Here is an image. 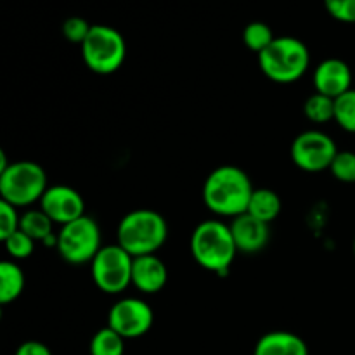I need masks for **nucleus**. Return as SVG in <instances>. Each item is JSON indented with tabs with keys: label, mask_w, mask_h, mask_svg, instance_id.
I'll list each match as a JSON object with an SVG mask.
<instances>
[{
	"label": "nucleus",
	"mask_w": 355,
	"mask_h": 355,
	"mask_svg": "<svg viewBox=\"0 0 355 355\" xmlns=\"http://www.w3.org/2000/svg\"><path fill=\"white\" fill-rule=\"evenodd\" d=\"M255 191L248 173L236 165L217 166L203 184V201L211 214L234 218L246 214Z\"/></svg>",
	"instance_id": "1"
},
{
	"label": "nucleus",
	"mask_w": 355,
	"mask_h": 355,
	"mask_svg": "<svg viewBox=\"0 0 355 355\" xmlns=\"http://www.w3.org/2000/svg\"><path fill=\"white\" fill-rule=\"evenodd\" d=\"M191 253L194 262L210 272L225 276L238 253L229 224L205 220L191 234Z\"/></svg>",
	"instance_id": "2"
},
{
	"label": "nucleus",
	"mask_w": 355,
	"mask_h": 355,
	"mask_svg": "<svg viewBox=\"0 0 355 355\" xmlns=\"http://www.w3.org/2000/svg\"><path fill=\"white\" fill-rule=\"evenodd\" d=\"M116 238L118 245L132 257L156 255L168 238V224L158 211L139 208L121 218Z\"/></svg>",
	"instance_id": "3"
},
{
	"label": "nucleus",
	"mask_w": 355,
	"mask_h": 355,
	"mask_svg": "<svg viewBox=\"0 0 355 355\" xmlns=\"http://www.w3.org/2000/svg\"><path fill=\"white\" fill-rule=\"evenodd\" d=\"M309 64V47L295 37H276L272 44L259 54V66L263 75L283 85L300 80Z\"/></svg>",
	"instance_id": "4"
},
{
	"label": "nucleus",
	"mask_w": 355,
	"mask_h": 355,
	"mask_svg": "<svg viewBox=\"0 0 355 355\" xmlns=\"http://www.w3.org/2000/svg\"><path fill=\"white\" fill-rule=\"evenodd\" d=\"M82 58L87 68L97 75H111L127 59V42L123 35L107 24H92L82 45Z\"/></svg>",
	"instance_id": "5"
},
{
	"label": "nucleus",
	"mask_w": 355,
	"mask_h": 355,
	"mask_svg": "<svg viewBox=\"0 0 355 355\" xmlns=\"http://www.w3.org/2000/svg\"><path fill=\"white\" fill-rule=\"evenodd\" d=\"M47 173L35 162H14L0 172V196L12 207H30L47 191Z\"/></svg>",
	"instance_id": "6"
},
{
	"label": "nucleus",
	"mask_w": 355,
	"mask_h": 355,
	"mask_svg": "<svg viewBox=\"0 0 355 355\" xmlns=\"http://www.w3.org/2000/svg\"><path fill=\"white\" fill-rule=\"evenodd\" d=\"M55 248H58L61 259L71 266L92 262L94 257L103 248L101 227L96 218L83 215L69 224L61 225Z\"/></svg>",
	"instance_id": "7"
},
{
	"label": "nucleus",
	"mask_w": 355,
	"mask_h": 355,
	"mask_svg": "<svg viewBox=\"0 0 355 355\" xmlns=\"http://www.w3.org/2000/svg\"><path fill=\"white\" fill-rule=\"evenodd\" d=\"M134 257L120 245H107L90 262L92 281L103 293L120 295L132 284Z\"/></svg>",
	"instance_id": "8"
},
{
	"label": "nucleus",
	"mask_w": 355,
	"mask_h": 355,
	"mask_svg": "<svg viewBox=\"0 0 355 355\" xmlns=\"http://www.w3.org/2000/svg\"><path fill=\"white\" fill-rule=\"evenodd\" d=\"M338 148L328 134L319 130H305L291 142L290 155L295 165L304 172L329 170Z\"/></svg>",
	"instance_id": "9"
},
{
	"label": "nucleus",
	"mask_w": 355,
	"mask_h": 355,
	"mask_svg": "<svg viewBox=\"0 0 355 355\" xmlns=\"http://www.w3.org/2000/svg\"><path fill=\"white\" fill-rule=\"evenodd\" d=\"M155 324V311L148 302L141 298H121L107 314V326L123 336L125 340H134L144 336Z\"/></svg>",
	"instance_id": "10"
},
{
	"label": "nucleus",
	"mask_w": 355,
	"mask_h": 355,
	"mask_svg": "<svg viewBox=\"0 0 355 355\" xmlns=\"http://www.w3.org/2000/svg\"><path fill=\"white\" fill-rule=\"evenodd\" d=\"M40 208L54 224L66 225L85 215V201L73 187L59 184L47 187L40 200Z\"/></svg>",
	"instance_id": "11"
},
{
	"label": "nucleus",
	"mask_w": 355,
	"mask_h": 355,
	"mask_svg": "<svg viewBox=\"0 0 355 355\" xmlns=\"http://www.w3.org/2000/svg\"><path fill=\"white\" fill-rule=\"evenodd\" d=\"M312 82H314L315 92L336 99L352 89V69L338 58L324 59L314 69Z\"/></svg>",
	"instance_id": "12"
},
{
	"label": "nucleus",
	"mask_w": 355,
	"mask_h": 355,
	"mask_svg": "<svg viewBox=\"0 0 355 355\" xmlns=\"http://www.w3.org/2000/svg\"><path fill=\"white\" fill-rule=\"evenodd\" d=\"M236 248L241 253H259L267 246L270 238L269 224L252 217L250 214L238 215L229 224Z\"/></svg>",
	"instance_id": "13"
},
{
	"label": "nucleus",
	"mask_w": 355,
	"mask_h": 355,
	"mask_svg": "<svg viewBox=\"0 0 355 355\" xmlns=\"http://www.w3.org/2000/svg\"><path fill=\"white\" fill-rule=\"evenodd\" d=\"M168 283V269L165 262L156 255L134 257L132 266V284L142 293H159Z\"/></svg>",
	"instance_id": "14"
},
{
	"label": "nucleus",
	"mask_w": 355,
	"mask_h": 355,
	"mask_svg": "<svg viewBox=\"0 0 355 355\" xmlns=\"http://www.w3.org/2000/svg\"><path fill=\"white\" fill-rule=\"evenodd\" d=\"M253 355H309V345L291 331H270L257 342Z\"/></svg>",
	"instance_id": "15"
},
{
	"label": "nucleus",
	"mask_w": 355,
	"mask_h": 355,
	"mask_svg": "<svg viewBox=\"0 0 355 355\" xmlns=\"http://www.w3.org/2000/svg\"><path fill=\"white\" fill-rule=\"evenodd\" d=\"M281 208H283V203H281L279 194L272 189L260 187V189L253 191L246 214L266 222V224H270L279 217Z\"/></svg>",
	"instance_id": "16"
},
{
	"label": "nucleus",
	"mask_w": 355,
	"mask_h": 355,
	"mask_svg": "<svg viewBox=\"0 0 355 355\" xmlns=\"http://www.w3.org/2000/svg\"><path fill=\"white\" fill-rule=\"evenodd\" d=\"M24 272L16 262L0 263V304L9 305L21 297L24 290Z\"/></svg>",
	"instance_id": "17"
},
{
	"label": "nucleus",
	"mask_w": 355,
	"mask_h": 355,
	"mask_svg": "<svg viewBox=\"0 0 355 355\" xmlns=\"http://www.w3.org/2000/svg\"><path fill=\"white\" fill-rule=\"evenodd\" d=\"M52 227H54V222L49 218V215L42 208L28 210L26 214L21 215L19 231L30 236L33 241L45 243L49 238H52L54 236L52 234Z\"/></svg>",
	"instance_id": "18"
},
{
	"label": "nucleus",
	"mask_w": 355,
	"mask_h": 355,
	"mask_svg": "<svg viewBox=\"0 0 355 355\" xmlns=\"http://www.w3.org/2000/svg\"><path fill=\"white\" fill-rule=\"evenodd\" d=\"M89 350L90 355H125V338L106 326L92 336Z\"/></svg>",
	"instance_id": "19"
},
{
	"label": "nucleus",
	"mask_w": 355,
	"mask_h": 355,
	"mask_svg": "<svg viewBox=\"0 0 355 355\" xmlns=\"http://www.w3.org/2000/svg\"><path fill=\"white\" fill-rule=\"evenodd\" d=\"M304 114L312 123H328L335 120V99L315 92L304 103Z\"/></svg>",
	"instance_id": "20"
},
{
	"label": "nucleus",
	"mask_w": 355,
	"mask_h": 355,
	"mask_svg": "<svg viewBox=\"0 0 355 355\" xmlns=\"http://www.w3.org/2000/svg\"><path fill=\"white\" fill-rule=\"evenodd\" d=\"M274 33L270 30L269 24L262 23V21H253V23L246 24V28L243 30V44L250 49V51L257 52V55L260 52L266 51L270 44L274 42Z\"/></svg>",
	"instance_id": "21"
},
{
	"label": "nucleus",
	"mask_w": 355,
	"mask_h": 355,
	"mask_svg": "<svg viewBox=\"0 0 355 355\" xmlns=\"http://www.w3.org/2000/svg\"><path fill=\"white\" fill-rule=\"evenodd\" d=\"M335 121L345 132L355 134V89L335 99Z\"/></svg>",
	"instance_id": "22"
},
{
	"label": "nucleus",
	"mask_w": 355,
	"mask_h": 355,
	"mask_svg": "<svg viewBox=\"0 0 355 355\" xmlns=\"http://www.w3.org/2000/svg\"><path fill=\"white\" fill-rule=\"evenodd\" d=\"M329 172L336 180L343 184L355 182V153L354 151H338L333 159Z\"/></svg>",
	"instance_id": "23"
},
{
	"label": "nucleus",
	"mask_w": 355,
	"mask_h": 355,
	"mask_svg": "<svg viewBox=\"0 0 355 355\" xmlns=\"http://www.w3.org/2000/svg\"><path fill=\"white\" fill-rule=\"evenodd\" d=\"M3 245H6V252L9 253L14 260L28 259L35 250V241L30 236L24 234L23 231H16L14 234H10L9 238L3 239Z\"/></svg>",
	"instance_id": "24"
},
{
	"label": "nucleus",
	"mask_w": 355,
	"mask_h": 355,
	"mask_svg": "<svg viewBox=\"0 0 355 355\" xmlns=\"http://www.w3.org/2000/svg\"><path fill=\"white\" fill-rule=\"evenodd\" d=\"M90 30H92V24H89L87 19H83L80 16H71L62 23V35L71 44L82 45L85 42V38L89 37Z\"/></svg>",
	"instance_id": "25"
},
{
	"label": "nucleus",
	"mask_w": 355,
	"mask_h": 355,
	"mask_svg": "<svg viewBox=\"0 0 355 355\" xmlns=\"http://www.w3.org/2000/svg\"><path fill=\"white\" fill-rule=\"evenodd\" d=\"M21 217L17 215L16 207L7 201L0 200V239H7L10 234L19 231Z\"/></svg>",
	"instance_id": "26"
},
{
	"label": "nucleus",
	"mask_w": 355,
	"mask_h": 355,
	"mask_svg": "<svg viewBox=\"0 0 355 355\" xmlns=\"http://www.w3.org/2000/svg\"><path fill=\"white\" fill-rule=\"evenodd\" d=\"M324 7L333 19L340 23H355V0H324Z\"/></svg>",
	"instance_id": "27"
},
{
	"label": "nucleus",
	"mask_w": 355,
	"mask_h": 355,
	"mask_svg": "<svg viewBox=\"0 0 355 355\" xmlns=\"http://www.w3.org/2000/svg\"><path fill=\"white\" fill-rule=\"evenodd\" d=\"M14 355H52V352L45 343L37 342V340H28L17 347Z\"/></svg>",
	"instance_id": "28"
},
{
	"label": "nucleus",
	"mask_w": 355,
	"mask_h": 355,
	"mask_svg": "<svg viewBox=\"0 0 355 355\" xmlns=\"http://www.w3.org/2000/svg\"><path fill=\"white\" fill-rule=\"evenodd\" d=\"M352 248H354V257H355V238H354V245H352Z\"/></svg>",
	"instance_id": "29"
}]
</instances>
